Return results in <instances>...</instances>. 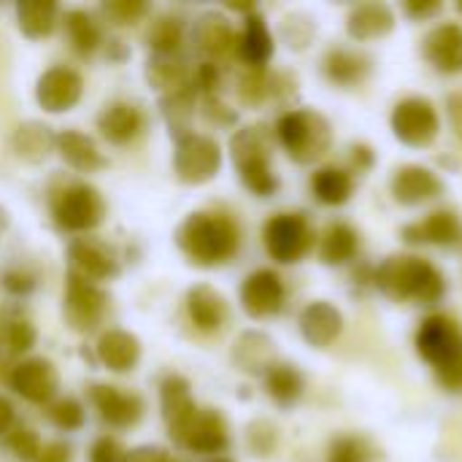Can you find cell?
Returning a JSON list of instances; mask_svg holds the SVG:
<instances>
[{"label":"cell","instance_id":"6da1fadb","mask_svg":"<svg viewBox=\"0 0 462 462\" xmlns=\"http://www.w3.org/2000/svg\"><path fill=\"white\" fill-rule=\"evenodd\" d=\"M176 244L192 265L217 268V265L230 263L238 254L241 230L227 214L195 211L179 225Z\"/></svg>","mask_w":462,"mask_h":462},{"label":"cell","instance_id":"7a4b0ae2","mask_svg":"<svg viewBox=\"0 0 462 462\" xmlns=\"http://www.w3.org/2000/svg\"><path fill=\"white\" fill-rule=\"evenodd\" d=\"M374 284L382 295H387L395 303H422V306H436L447 295V282L441 271L417 257V254H393L387 257L376 273Z\"/></svg>","mask_w":462,"mask_h":462},{"label":"cell","instance_id":"3957f363","mask_svg":"<svg viewBox=\"0 0 462 462\" xmlns=\"http://www.w3.org/2000/svg\"><path fill=\"white\" fill-rule=\"evenodd\" d=\"M417 352L433 365L436 379L444 390H462V330L447 314H430L417 330Z\"/></svg>","mask_w":462,"mask_h":462},{"label":"cell","instance_id":"277c9868","mask_svg":"<svg viewBox=\"0 0 462 462\" xmlns=\"http://www.w3.org/2000/svg\"><path fill=\"white\" fill-rule=\"evenodd\" d=\"M273 141L263 125H249L233 133L230 138V157L233 165L249 192L257 198H271L279 189V179L271 165Z\"/></svg>","mask_w":462,"mask_h":462},{"label":"cell","instance_id":"5b68a950","mask_svg":"<svg viewBox=\"0 0 462 462\" xmlns=\"http://www.w3.org/2000/svg\"><path fill=\"white\" fill-rule=\"evenodd\" d=\"M276 138L298 165H314L333 146L330 122L314 108H292L279 116Z\"/></svg>","mask_w":462,"mask_h":462},{"label":"cell","instance_id":"8992f818","mask_svg":"<svg viewBox=\"0 0 462 462\" xmlns=\"http://www.w3.org/2000/svg\"><path fill=\"white\" fill-rule=\"evenodd\" d=\"M51 217L65 233H92L106 217V200L92 184L70 181L51 195Z\"/></svg>","mask_w":462,"mask_h":462},{"label":"cell","instance_id":"52a82bcc","mask_svg":"<svg viewBox=\"0 0 462 462\" xmlns=\"http://www.w3.org/2000/svg\"><path fill=\"white\" fill-rule=\"evenodd\" d=\"M219 168H222V146L217 143V138L195 130L176 138L173 171L181 184L200 187L211 181L219 173Z\"/></svg>","mask_w":462,"mask_h":462},{"label":"cell","instance_id":"ba28073f","mask_svg":"<svg viewBox=\"0 0 462 462\" xmlns=\"http://www.w3.org/2000/svg\"><path fill=\"white\" fill-rule=\"evenodd\" d=\"M263 244L276 263L292 265L311 252L314 230L303 214H276L263 227Z\"/></svg>","mask_w":462,"mask_h":462},{"label":"cell","instance_id":"9c48e42d","mask_svg":"<svg viewBox=\"0 0 462 462\" xmlns=\"http://www.w3.org/2000/svg\"><path fill=\"white\" fill-rule=\"evenodd\" d=\"M393 133L401 143L411 146V149H425L430 146L439 133H441V116L436 111V106L428 97L411 95L403 97L390 116Z\"/></svg>","mask_w":462,"mask_h":462},{"label":"cell","instance_id":"30bf717a","mask_svg":"<svg viewBox=\"0 0 462 462\" xmlns=\"http://www.w3.org/2000/svg\"><path fill=\"white\" fill-rule=\"evenodd\" d=\"M106 306H108V298L97 284H92V282H87V279L68 271L62 314H65V322L76 333H92L103 322Z\"/></svg>","mask_w":462,"mask_h":462},{"label":"cell","instance_id":"8fae6325","mask_svg":"<svg viewBox=\"0 0 462 462\" xmlns=\"http://www.w3.org/2000/svg\"><path fill=\"white\" fill-rule=\"evenodd\" d=\"M84 95V79L76 68L51 65L35 81V100L46 114H65L79 106Z\"/></svg>","mask_w":462,"mask_h":462},{"label":"cell","instance_id":"7c38bea8","mask_svg":"<svg viewBox=\"0 0 462 462\" xmlns=\"http://www.w3.org/2000/svg\"><path fill=\"white\" fill-rule=\"evenodd\" d=\"M8 384L22 401L35 403V406H49L60 390V374H57L51 360L27 357V360L14 365Z\"/></svg>","mask_w":462,"mask_h":462},{"label":"cell","instance_id":"4fadbf2b","mask_svg":"<svg viewBox=\"0 0 462 462\" xmlns=\"http://www.w3.org/2000/svg\"><path fill=\"white\" fill-rule=\"evenodd\" d=\"M284 282L276 271L271 268H260L254 273H249L241 284V309L252 317V319H271L284 309Z\"/></svg>","mask_w":462,"mask_h":462},{"label":"cell","instance_id":"5bb4252c","mask_svg":"<svg viewBox=\"0 0 462 462\" xmlns=\"http://www.w3.org/2000/svg\"><path fill=\"white\" fill-rule=\"evenodd\" d=\"M68 263H70V273L97 284V282H108L119 276V257L114 254V249L97 238H76L68 246Z\"/></svg>","mask_w":462,"mask_h":462},{"label":"cell","instance_id":"9a60e30c","mask_svg":"<svg viewBox=\"0 0 462 462\" xmlns=\"http://www.w3.org/2000/svg\"><path fill=\"white\" fill-rule=\"evenodd\" d=\"M192 43L203 54V62L219 65L230 54H236L238 35H236V30H233L227 16H222L217 11H206L192 24Z\"/></svg>","mask_w":462,"mask_h":462},{"label":"cell","instance_id":"2e32d148","mask_svg":"<svg viewBox=\"0 0 462 462\" xmlns=\"http://www.w3.org/2000/svg\"><path fill=\"white\" fill-rule=\"evenodd\" d=\"M160 406H162V420L168 425V436L179 444L198 414L189 382L179 374L165 376L160 384Z\"/></svg>","mask_w":462,"mask_h":462},{"label":"cell","instance_id":"e0dca14e","mask_svg":"<svg viewBox=\"0 0 462 462\" xmlns=\"http://www.w3.org/2000/svg\"><path fill=\"white\" fill-rule=\"evenodd\" d=\"M89 401L97 409V417L116 430L133 428L143 417V401L135 393L119 390L114 384H95L89 390Z\"/></svg>","mask_w":462,"mask_h":462},{"label":"cell","instance_id":"ac0fdd59","mask_svg":"<svg viewBox=\"0 0 462 462\" xmlns=\"http://www.w3.org/2000/svg\"><path fill=\"white\" fill-rule=\"evenodd\" d=\"M181 449L195 452V455H211L219 457L230 447V428L225 417L217 409H198L192 425L179 441Z\"/></svg>","mask_w":462,"mask_h":462},{"label":"cell","instance_id":"d6986e66","mask_svg":"<svg viewBox=\"0 0 462 462\" xmlns=\"http://www.w3.org/2000/svg\"><path fill=\"white\" fill-rule=\"evenodd\" d=\"M390 189L401 206H422L444 192V181L425 165H403L395 171Z\"/></svg>","mask_w":462,"mask_h":462},{"label":"cell","instance_id":"ffe728a7","mask_svg":"<svg viewBox=\"0 0 462 462\" xmlns=\"http://www.w3.org/2000/svg\"><path fill=\"white\" fill-rule=\"evenodd\" d=\"M462 238V222L455 211H433L420 222H411L403 227V241L414 246H455Z\"/></svg>","mask_w":462,"mask_h":462},{"label":"cell","instance_id":"44dd1931","mask_svg":"<svg viewBox=\"0 0 462 462\" xmlns=\"http://www.w3.org/2000/svg\"><path fill=\"white\" fill-rule=\"evenodd\" d=\"M425 60L441 73H462V27L455 22H444L433 27L422 41Z\"/></svg>","mask_w":462,"mask_h":462},{"label":"cell","instance_id":"7402d4cb","mask_svg":"<svg viewBox=\"0 0 462 462\" xmlns=\"http://www.w3.org/2000/svg\"><path fill=\"white\" fill-rule=\"evenodd\" d=\"M143 125H146L143 111L135 103H125V100H116V103L106 106L100 111V116H97L100 135L114 146L133 143L143 133Z\"/></svg>","mask_w":462,"mask_h":462},{"label":"cell","instance_id":"603a6c76","mask_svg":"<svg viewBox=\"0 0 462 462\" xmlns=\"http://www.w3.org/2000/svg\"><path fill=\"white\" fill-rule=\"evenodd\" d=\"M341 330H344V317L328 300H314L300 311V336L306 338V344L317 349H328L330 344H336Z\"/></svg>","mask_w":462,"mask_h":462},{"label":"cell","instance_id":"cb8c5ba5","mask_svg":"<svg viewBox=\"0 0 462 462\" xmlns=\"http://www.w3.org/2000/svg\"><path fill=\"white\" fill-rule=\"evenodd\" d=\"M187 314L200 333H219L230 317L227 300L208 284H195L187 292Z\"/></svg>","mask_w":462,"mask_h":462},{"label":"cell","instance_id":"d4e9b609","mask_svg":"<svg viewBox=\"0 0 462 462\" xmlns=\"http://www.w3.org/2000/svg\"><path fill=\"white\" fill-rule=\"evenodd\" d=\"M233 363L238 371L252 376H265L279 360H276V344L271 336L260 330H246L233 344Z\"/></svg>","mask_w":462,"mask_h":462},{"label":"cell","instance_id":"484cf974","mask_svg":"<svg viewBox=\"0 0 462 462\" xmlns=\"http://www.w3.org/2000/svg\"><path fill=\"white\" fill-rule=\"evenodd\" d=\"M95 352H97V360L114 374H127L141 363V341H138V336H133L127 330H119V328L106 330L97 338Z\"/></svg>","mask_w":462,"mask_h":462},{"label":"cell","instance_id":"4316f807","mask_svg":"<svg viewBox=\"0 0 462 462\" xmlns=\"http://www.w3.org/2000/svg\"><path fill=\"white\" fill-rule=\"evenodd\" d=\"M395 30V11L387 3H360L346 16V32L355 41H376Z\"/></svg>","mask_w":462,"mask_h":462},{"label":"cell","instance_id":"83f0119b","mask_svg":"<svg viewBox=\"0 0 462 462\" xmlns=\"http://www.w3.org/2000/svg\"><path fill=\"white\" fill-rule=\"evenodd\" d=\"M273 35H271V27L268 22L260 16V14H249L246 22H244V30L238 35V43H236V54L238 60L246 65V68H265L273 57Z\"/></svg>","mask_w":462,"mask_h":462},{"label":"cell","instance_id":"f1b7e54d","mask_svg":"<svg viewBox=\"0 0 462 462\" xmlns=\"http://www.w3.org/2000/svg\"><path fill=\"white\" fill-rule=\"evenodd\" d=\"M322 70H325L328 81L336 87H360L371 76L374 65H371V57H365L363 51L338 46L325 54Z\"/></svg>","mask_w":462,"mask_h":462},{"label":"cell","instance_id":"f546056e","mask_svg":"<svg viewBox=\"0 0 462 462\" xmlns=\"http://www.w3.org/2000/svg\"><path fill=\"white\" fill-rule=\"evenodd\" d=\"M11 149L22 162L41 165L57 152V135L43 122H22L11 135Z\"/></svg>","mask_w":462,"mask_h":462},{"label":"cell","instance_id":"4dcf8cb0","mask_svg":"<svg viewBox=\"0 0 462 462\" xmlns=\"http://www.w3.org/2000/svg\"><path fill=\"white\" fill-rule=\"evenodd\" d=\"M57 154L79 173H95L106 168V157L97 143L81 130H62L57 133Z\"/></svg>","mask_w":462,"mask_h":462},{"label":"cell","instance_id":"1f68e13d","mask_svg":"<svg viewBox=\"0 0 462 462\" xmlns=\"http://www.w3.org/2000/svg\"><path fill=\"white\" fill-rule=\"evenodd\" d=\"M60 22V5L54 0H22L16 3V27L24 38L41 41L54 32Z\"/></svg>","mask_w":462,"mask_h":462},{"label":"cell","instance_id":"d6a6232c","mask_svg":"<svg viewBox=\"0 0 462 462\" xmlns=\"http://www.w3.org/2000/svg\"><path fill=\"white\" fill-rule=\"evenodd\" d=\"M146 81L168 95V92H176V89L192 84V70H189V62L181 57V51L152 54L146 62Z\"/></svg>","mask_w":462,"mask_h":462},{"label":"cell","instance_id":"836d02e7","mask_svg":"<svg viewBox=\"0 0 462 462\" xmlns=\"http://www.w3.org/2000/svg\"><path fill=\"white\" fill-rule=\"evenodd\" d=\"M311 192L322 206H344L355 192V173L338 165H325L314 171Z\"/></svg>","mask_w":462,"mask_h":462},{"label":"cell","instance_id":"e575fe53","mask_svg":"<svg viewBox=\"0 0 462 462\" xmlns=\"http://www.w3.org/2000/svg\"><path fill=\"white\" fill-rule=\"evenodd\" d=\"M360 252V236L346 222H333L319 238V260L325 265H346Z\"/></svg>","mask_w":462,"mask_h":462},{"label":"cell","instance_id":"d590c367","mask_svg":"<svg viewBox=\"0 0 462 462\" xmlns=\"http://www.w3.org/2000/svg\"><path fill=\"white\" fill-rule=\"evenodd\" d=\"M62 24H65V32H68V41L73 46L76 54L87 57V54H95L103 43V32H100V24L95 22V16L84 8H70L65 11L62 16Z\"/></svg>","mask_w":462,"mask_h":462},{"label":"cell","instance_id":"8d00e7d4","mask_svg":"<svg viewBox=\"0 0 462 462\" xmlns=\"http://www.w3.org/2000/svg\"><path fill=\"white\" fill-rule=\"evenodd\" d=\"M265 390H268V395L273 398L276 406L290 409V406H295V403L303 398L306 379H303V374H300L295 365H290V363H276V365L265 374Z\"/></svg>","mask_w":462,"mask_h":462},{"label":"cell","instance_id":"74e56055","mask_svg":"<svg viewBox=\"0 0 462 462\" xmlns=\"http://www.w3.org/2000/svg\"><path fill=\"white\" fill-rule=\"evenodd\" d=\"M195 106H198V89L192 84H187V87H181L176 92H168L162 97V116L168 119L171 130H176V138L189 133Z\"/></svg>","mask_w":462,"mask_h":462},{"label":"cell","instance_id":"f35d334b","mask_svg":"<svg viewBox=\"0 0 462 462\" xmlns=\"http://www.w3.org/2000/svg\"><path fill=\"white\" fill-rule=\"evenodd\" d=\"M38 341V330L35 325L22 317V314H8L0 322V344L11 352V355H27Z\"/></svg>","mask_w":462,"mask_h":462},{"label":"cell","instance_id":"ab89813d","mask_svg":"<svg viewBox=\"0 0 462 462\" xmlns=\"http://www.w3.org/2000/svg\"><path fill=\"white\" fill-rule=\"evenodd\" d=\"M146 41H149V46H152L154 54H176L181 49V41H184V24H181V19L179 16H171V14L157 16L149 24Z\"/></svg>","mask_w":462,"mask_h":462},{"label":"cell","instance_id":"60d3db41","mask_svg":"<svg viewBox=\"0 0 462 462\" xmlns=\"http://www.w3.org/2000/svg\"><path fill=\"white\" fill-rule=\"evenodd\" d=\"M276 95V73L268 68H246L238 79V97L246 106H260Z\"/></svg>","mask_w":462,"mask_h":462},{"label":"cell","instance_id":"b9f144b4","mask_svg":"<svg viewBox=\"0 0 462 462\" xmlns=\"http://www.w3.org/2000/svg\"><path fill=\"white\" fill-rule=\"evenodd\" d=\"M49 420H51V425H54L57 430L76 433V430L84 428L87 411H84V406H81L79 398L65 395V398H54V401L49 403Z\"/></svg>","mask_w":462,"mask_h":462},{"label":"cell","instance_id":"7bdbcfd3","mask_svg":"<svg viewBox=\"0 0 462 462\" xmlns=\"http://www.w3.org/2000/svg\"><path fill=\"white\" fill-rule=\"evenodd\" d=\"M328 462H376V452L363 436H338L330 444Z\"/></svg>","mask_w":462,"mask_h":462},{"label":"cell","instance_id":"ee69618b","mask_svg":"<svg viewBox=\"0 0 462 462\" xmlns=\"http://www.w3.org/2000/svg\"><path fill=\"white\" fill-rule=\"evenodd\" d=\"M5 447H8V452H11L16 460L22 462H35L38 460V455H41V449H43L38 433H35L32 428H24V425H14V428L8 430Z\"/></svg>","mask_w":462,"mask_h":462},{"label":"cell","instance_id":"f6af8a7d","mask_svg":"<svg viewBox=\"0 0 462 462\" xmlns=\"http://www.w3.org/2000/svg\"><path fill=\"white\" fill-rule=\"evenodd\" d=\"M246 444L254 457H271L279 447V430L268 420H254L246 428Z\"/></svg>","mask_w":462,"mask_h":462},{"label":"cell","instance_id":"bcb514c9","mask_svg":"<svg viewBox=\"0 0 462 462\" xmlns=\"http://www.w3.org/2000/svg\"><path fill=\"white\" fill-rule=\"evenodd\" d=\"M282 30H284V41H287L292 49H306L309 41L314 38L317 24H314L311 16H306V14H292V16L284 19Z\"/></svg>","mask_w":462,"mask_h":462},{"label":"cell","instance_id":"7dc6e473","mask_svg":"<svg viewBox=\"0 0 462 462\" xmlns=\"http://www.w3.org/2000/svg\"><path fill=\"white\" fill-rule=\"evenodd\" d=\"M149 5L141 0H114V3H103V14L114 22V24H135L146 16Z\"/></svg>","mask_w":462,"mask_h":462},{"label":"cell","instance_id":"c3c4849f","mask_svg":"<svg viewBox=\"0 0 462 462\" xmlns=\"http://www.w3.org/2000/svg\"><path fill=\"white\" fill-rule=\"evenodd\" d=\"M0 287L14 298H24L35 290V276L24 268H8L0 276Z\"/></svg>","mask_w":462,"mask_h":462},{"label":"cell","instance_id":"681fc988","mask_svg":"<svg viewBox=\"0 0 462 462\" xmlns=\"http://www.w3.org/2000/svg\"><path fill=\"white\" fill-rule=\"evenodd\" d=\"M127 455V449L122 447L119 439L114 436H100L92 449H89V462H122Z\"/></svg>","mask_w":462,"mask_h":462},{"label":"cell","instance_id":"f907efd6","mask_svg":"<svg viewBox=\"0 0 462 462\" xmlns=\"http://www.w3.org/2000/svg\"><path fill=\"white\" fill-rule=\"evenodd\" d=\"M203 114L211 122H217V125H233L236 122V111H230L217 95H206L203 97Z\"/></svg>","mask_w":462,"mask_h":462},{"label":"cell","instance_id":"816d5d0a","mask_svg":"<svg viewBox=\"0 0 462 462\" xmlns=\"http://www.w3.org/2000/svg\"><path fill=\"white\" fill-rule=\"evenodd\" d=\"M35 462H73V452L65 441H51L41 449Z\"/></svg>","mask_w":462,"mask_h":462},{"label":"cell","instance_id":"f5cc1de1","mask_svg":"<svg viewBox=\"0 0 462 462\" xmlns=\"http://www.w3.org/2000/svg\"><path fill=\"white\" fill-rule=\"evenodd\" d=\"M168 455L160 447H135L125 455L122 462H165Z\"/></svg>","mask_w":462,"mask_h":462},{"label":"cell","instance_id":"db71d44e","mask_svg":"<svg viewBox=\"0 0 462 462\" xmlns=\"http://www.w3.org/2000/svg\"><path fill=\"white\" fill-rule=\"evenodd\" d=\"M447 116H449V125H452L455 135L462 141V89L449 95V100H447Z\"/></svg>","mask_w":462,"mask_h":462},{"label":"cell","instance_id":"11a10c76","mask_svg":"<svg viewBox=\"0 0 462 462\" xmlns=\"http://www.w3.org/2000/svg\"><path fill=\"white\" fill-rule=\"evenodd\" d=\"M441 11V3H406V14L414 19H428Z\"/></svg>","mask_w":462,"mask_h":462},{"label":"cell","instance_id":"9f6ffc18","mask_svg":"<svg viewBox=\"0 0 462 462\" xmlns=\"http://www.w3.org/2000/svg\"><path fill=\"white\" fill-rule=\"evenodd\" d=\"M352 162H355V168H357V173L360 171H365V168H371V162H374V152L368 149V146H352Z\"/></svg>","mask_w":462,"mask_h":462},{"label":"cell","instance_id":"6f0895ef","mask_svg":"<svg viewBox=\"0 0 462 462\" xmlns=\"http://www.w3.org/2000/svg\"><path fill=\"white\" fill-rule=\"evenodd\" d=\"M11 428H14V406L8 398L0 395V436H8Z\"/></svg>","mask_w":462,"mask_h":462},{"label":"cell","instance_id":"680465c9","mask_svg":"<svg viewBox=\"0 0 462 462\" xmlns=\"http://www.w3.org/2000/svg\"><path fill=\"white\" fill-rule=\"evenodd\" d=\"M8 225H11V217H8V211L0 206V241H3V236H5V230H8Z\"/></svg>","mask_w":462,"mask_h":462},{"label":"cell","instance_id":"91938a15","mask_svg":"<svg viewBox=\"0 0 462 462\" xmlns=\"http://www.w3.org/2000/svg\"><path fill=\"white\" fill-rule=\"evenodd\" d=\"M206 462H233L230 457H211V460H206Z\"/></svg>","mask_w":462,"mask_h":462},{"label":"cell","instance_id":"94428289","mask_svg":"<svg viewBox=\"0 0 462 462\" xmlns=\"http://www.w3.org/2000/svg\"><path fill=\"white\" fill-rule=\"evenodd\" d=\"M165 462H181V460H173V457H168V460H165Z\"/></svg>","mask_w":462,"mask_h":462}]
</instances>
